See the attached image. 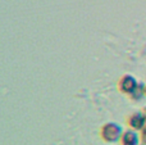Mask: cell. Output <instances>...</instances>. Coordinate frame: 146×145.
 I'll return each instance as SVG.
<instances>
[{"label":"cell","instance_id":"obj_1","mask_svg":"<svg viewBox=\"0 0 146 145\" xmlns=\"http://www.w3.org/2000/svg\"><path fill=\"white\" fill-rule=\"evenodd\" d=\"M121 135V127L114 123H108L103 127V138L108 141L117 140Z\"/></svg>","mask_w":146,"mask_h":145},{"label":"cell","instance_id":"obj_2","mask_svg":"<svg viewBox=\"0 0 146 145\" xmlns=\"http://www.w3.org/2000/svg\"><path fill=\"white\" fill-rule=\"evenodd\" d=\"M121 86H122V90H123V91L132 92L135 89H136V81H135L132 77L127 76V77H124V78L122 80Z\"/></svg>","mask_w":146,"mask_h":145},{"label":"cell","instance_id":"obj_3","mask_svg":"<svg viewBox=\"0 0 146 145\" xmlns=\"http://www.w3.org/2000/svg\"><path fill=\"white\" fill-rule=\"evenodd\" d=\"M122 143H123V145H137L139 144V138H137V135L135 132L128 131V132H126L123 135Z\"/></svg>","mask_w":146,"mask_h":145},{"label":"cell","instance_id":"obj_4","mask_svg":"<svg viewBox=\"0 0 146 145\" xmlns=\"http://www.w3.org/2000/svg\"><path fill=\"white\" fill-rule=\"evenodd\" d=\"M144 118L141 117L140 114H135L131 117V120H129V125L132 126L133 128H141L142 125H144Z\"/></svg>","mask_w":146,"mask_h":145},{"label":"cell","instance_id":"obj_5","mask_svg":"<svg viewBox=\"0 0 146 145\" xmlns=\"http://www.w3.org/2000/svg\"><path fill=\"white\" fill-rule=\"evenodd\" d=\"M142 139H144V141L146 143V128L144 130V132H142Z\"/></svg>","mask_w":146,"mask_h":145}]
</instances>
